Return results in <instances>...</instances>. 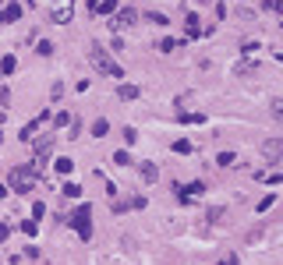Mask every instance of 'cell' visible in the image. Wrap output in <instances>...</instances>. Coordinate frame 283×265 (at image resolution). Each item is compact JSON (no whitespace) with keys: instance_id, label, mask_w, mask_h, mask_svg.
Wrapping results in <instances>:
<instances>
[{"instance_id":"cell-12","label":"cell","mask_w":283,"mask_h":265,"mask_svg":"<svg viewBox=\"0 0 283 265\" xmlns=\"http://www.w3.org/2000/svg\"><path fill=\"white\" fill-rule=\"evenodd\" d=\"M117 96L121 99H138V85H117Z\"/></svg>"},{"instance_id":"cell-5","label":"cell","mask_w":283,"mask_h":265,"mask_svg":"<svg viewBox=\"0 0 283 265\" xmlns=\"http://www.w3.org/2000/svg\"><path fill=\"white\" fill-rule=\"evenodd\" d=\"M177 195H181V201H191V198H199V195H206V184H202V181L184 184V188H177Z\"/></svg>"},{"instance_id":"cell-31","label":"cell","mask_w":283,"mask_h":265,"mask_svg":"<svg viewBox=\"0 0 283 265\" xmlns=\"http://www.w3.org/2000/svg\"><path fill=\"white\" fill-rule=\"evenodd\" d=\"M89 7H92V11H96V7H99V0H89Z\"/></svg>"},{"instance_id":"cell-6","label":"cell","mask_w":283,"mask_h":265,"mask_svg":"<svg viewBox=\"0 0 283 265\" xmlns=\"http://www.w3.org/2000/svg\"><path fill=\"white\" fill-rule=\"evenodd\" d=\"M18 18H21V4H18V0H11V4L0 11V25H11V21H18Z\"/></svg>"},{"instance_id":"cell-26","label":"cell","mask_w":283,"mask_h":265,"mask_svg":"<svg viewBox=\"0 0 283 265\" xmlns=\"http://www.w3.org/2000/svg\"><path fill=\"white\" fill-rule=\"evenodd\" d=\"M145 18H149V21H156V25H166V18H163V14H156V11H149Z\"/></svg>"},{"instance_id":"cell-14","label":"cell","mask_w":283,"mask_h":265,"mask_svg":"<svg viewBox=\"0 0 283 265\" xmlns=\"http://www.w3.org/2000/svg\"><path fill=\"white\" fill-rule=\"evenodd\" d=\"M53 170H57V173H71V170H74V163H71L68 156H61V159L53 163Z\"/></svg>"},{"instance_id":"cell-28","label":"cell","mask_w":283,"mask_h":265,"mask_svg":"<svg viewBox=\"0 0 283 265\" xmlns=\"http://www.w3.org/2000/svg\"><path fill=\"white\" fill-rule=\"evenodd\" d=\"M273 201H276V198H273V195H266V198L259 201V212H266V209H269V205H273Z\"/></svg>"},{"instance_id":"cell-22","label":"cell","mask_w":283,"mask_h":265,"mask_svg":"<svg viewBox=\"0 0 283 265\" xmlns=\"http://www.w3.org/2000/svg\"><path fill=\"white\" fill-rule=\"evenodd\" d=\"M188 36H199V18L188 14Z\"/></svg>"},{"instance_id":"cell-20","label":"cell","mask_w":283,"mask_h":265,"mask_svg":"<svg viewBox=\"0 0 283 265\" xmlns=\"http://www.w3.org/2000/svg\"><path fill=\"white\" fill-rule=\"evenodd\" d=\"M18 230H21V233H25V237H36V230H39V226H36V219H29V223H21V226H18Z\"/></svg>"},{"instance_id":"cell-17","label":"cell","mask_w":283,"mask_h":265,"mask_svg":"<svg viewBox=\"0 0 283 265\" xmlns=\"http://www.w3.org/2000/svg\"><path fill=\"white\" fill-rule=\"evenodd\" d=\"M174 152H181V156H188V152H195V145H191L188 138H181V141H174Z\"/></svg>"},{"instance_id":"cell-21","label":"cell","mask_w":283,"mask_h":265,"mask_svg":"<svg viewBox=\"0 0 283 265\" xmlns=\"http://www.w3.org/2000/svg\"><path fill=\"white\" fill-rule=\"evenodd\" d=\"M53 18L64 25V21H71V7H61V11H53Z\"/></svg>"},{"instance_id":"cell-15","label":"cell","mask_w":283,"mask_h":265,"mask_svg":"<svg viewBox=\"0 0 283 265\" xmlns=\"http://www.w3.org/2000/svg\"><path fill=\"white\" fill-rule=\"evenodd\" d=\"M14 67H18L14 57H0V74H14Z\"/></svg>"},{"instance_id":"cell-7","label":"cell","mask_w":283,"mask_h":265,"mask_svg":"<svg viewBox=\"0 0 283 265\" xmlns=\"http://www.w3.org/2000/svg\"><path fill=\"white\" fill-rule=\"evenodd\" d=\"M262 152H266L269 159H280V156H283V141H280V138H269V141L262 145Z\"/></svg>"},{"instance_id":"cell-27","label":"cell","mask_w":283,"mask_h":265,"mask_svg":"<svg viewBox=\"0 0 283 265\" xmlns=\"http://www.w3.org/2000/svg\"><path fill=\"white\" fill-rule=\"evenodd\" d=\"M234 163V152H219V166H230Z\"/></svg>"},{"instance_id":"cell-32","label":"cell","mask_w":283,"mask_h":265,"mask_svg":"<svg viewBox=\"0 0 283 265\" xmlns=\"http://www.w3.org/2000/svg\"><path fill=\"white\" fill-rule=\"evenodd\" d=\"M0 198H7V188H4V184H0Z\"/></svg>"},{"instance_id":"cell-16","label":"cell","mask_w":283,"mask_h":265,"mask_svg":"<svg viewBox=\"0 0 283 265\" xmlns=\"http://www.w3.org/2000/svg\"><path fill=\"white\" fill-rule=\"evenodd\" d=\"M177 121H181V124H202V121H206V113H181Z\"/></svg>"},{"instance_id":"cell-11","label":"cell","mask_w":283,"mask_h":265,"mask_svg":"<svg viewBox=\"0 0 283 265\" xmlns=\"http://www.w3.org/2000/svg\"><path fill=\"white\" fill-rule=\"evenodd\" d=\"M138 170H142V177H145L149 184H156V181H159V170H156V163H142Z\"/></svg>"},{"instance_id":"cell-9","label":"cell","mask_w":283,"mask_h":265,"mask_svg":"<svg viewBox=\"0 0 283 265\" xmlns=\"http://www.w3.org/2000/svg\"><path fill=\"white\" fill-rule=\"evenodd\" d=\"M53 141H57L53 134H46V138H39V141H36V156H39V159H43V156H50V149H53Z\"/></svg>"},{"instance_id":"cell-3","label":"cell","mask_w":283,"mask_h":265,"mask_svg":"<svg viewBox=\"0 0 283 265\" xmlns=\"http://www.w3.org/2000/svg\"><path fill=\"white\" fill-rule=\"evenodd\" d=\"M32 184H36V173H29V166H14V170H11V188H14L18 195H29Z\"/></svg>"},{"instance_id":"cell-4","label":"cell","mask_w":283,"mask_h":265,"mask_svg":"<svg viewBox=\"0 0 283 265\" xmlns=\"http://www.w3.org/2000/svg\"><path fill=\"white\" fill-rule=\"evenodd\" d=\"M46 124H50V113H39V117H36L32 124H25V128H21V141H32L36 134L46 128Z\"/></svg>"},{"instance_id":"cell-25","label":"cell","mask_w":283,"mask_h":265,"mask_svg":"<svg viewBox=\"0 0 283 265\" xmlns=\"http://www.w3.org/2000/svg\"><path fill=\"white\" fill-rule=\"evenodd\" d=\"M273 117H276V121H283V99H276V103H273Z\"/></svg>"},{"instance_id":"cell-1","label":"cell","mask_w":283,"mask_h":265,"mask_svg":"<svg viewBox=\"0 0 283 265\" xmlns=\"http://www.w3.org/2000/svg\"><path fill=\"white\" fill-rule=\"evenodd\" d=\"M89 57H92V67H96L99 74H106V78H121V74H124L121 64H117V61H114V57H110L99 43H92V46H89Z\"/></svg>"},{"instance_id":"cell-2","label":"cell","mask_w":283,"mask_h":265,"mask_svg":"<svg viewBox=\"0 0 283 265\" xmlns=\"http://www.w3.org/2000/svg\"><path fill=\"white\" fill-rule=\"evenodd\" d=\"M71 226H74V233H78L81 241H89V237H92V205H89V201L74 209V216H71Z\"/></svg>"},{"instance_id":"cell-24","label":"cell","mask_w":283,"mask_h":265,"mask_svg":"<svg viewBox=\"0 0 283 265\" xmlns=\"http://www.w3.org/2000/svg\"><path fill=\"white\" fill-rule=\"evenodd\" d=\"M64 195H68V198H78V195H81V188H78V184H68V188H64Z\"/></svg>"},{"instance_id":"cell-29","label":"cell","mask_w":283,"mask_h":265,"mask_svg":"<svg viewBox=\"0 0 283 265\" xmlns=\"http://www.w3.org/2000/svg\"><path fill=\"white\" fill-rule=\"evenodd\" d=\"M7 233H11V230H7V226H4V223H0V244H4V241H7Z\"/></svg>"},{"instance_id":"cell-13","label":"cell","mask_w":283,"mask_h":265,"mask_svg":"<svg viewBox=\"0 0 283 265\" xmlns=\"http://www.w3.org/2000/svg\"><path fill=\"white\" fill-rule=\"evenodd\" d=\"M106 131H110V121H106V117H99V121H92V134H96V138H103Z\"/></svg>"},{"instance_id":"cell-18","label":"cell","mask_w":283,"mask_h":265,"mask_svg":"<svg viewBox=\"0 0 283 265\" xmlns=\"http://www.w3.org/2000/svg\"><path fill=\"white\" fill-rule=\"evenodd\" d=\"M36 53H39V57H53V43H46V39L36 43Z\"/></svg>"},{"instance_id":"cell-19","label":"cell","mask_w":283,"mask_h":265,"mask_svg":"<svg viewBox=\"0 0 283 265\" xmlns=\"http://www.w3.org/2000/svg\"><path fill=\"white\" fill-rule=\"evenodd\" d=\"M96 11H99V14H114V11H117V0H99Z\"/></svg>"},{"instance_id":"cell-10","label":"cell","mask_w":283,"mask_h":265,"mask_svg":"<svg viewBox=\"0 0 283 265\" xmlns=\"http://www.w3.org/2000/svg\"><path fill=\"white\" fill-rule=\"evenodd\" d=\"M128 209H145V198H128V201H114V212H128Z\"/></svg>"},{"instance_id":"cell-8","label":"cell","mask_w":283,"mask_h":265,"mask_svg":"<svg viewBox=\"0 0 283 265\" xmlns=\"http://www.w3.org/2000/svg\"><path fill=\"white\" fill-rule=\"evenodd\" d=\"M135 18H138V11H135V7H124V11L117 14V21H114V25H117V28H124V25H131Z\"/></svg>"},{"instance_id":"cell-30","label":"cell","mask_w":283,"mask_h":265,"mask_svg":"<svg viewBox=\"0 0 283 265\" xmlns=\"http://www.w3.org/2000/svg\"><path fill=\"white\" fill-rule=\"evenodd\" d=\"M227 265H241V262H237V255H230V258H227Z\"/></svg>"},{"instance_id":"cell-23","label":"cell","mask_w":283,"mask_h":265,"mask_svg":"<svg viewBox=\"0 0 283 265\" xmlns=\"http://www.w3.org/2000/svg\"><path fill=\"white\" fill-rule=\"evenodd\" d=\"M124 138H128V145H135V141H138V131H135V128H124Z\"/></svg>"}]
</instances>
